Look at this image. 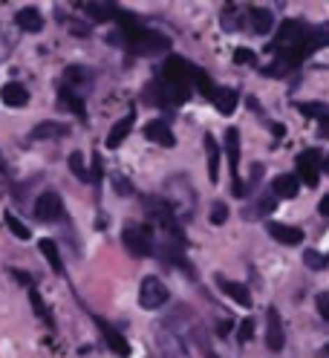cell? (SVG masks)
Returning a JSON list of instances; mask_svg holds the SVG:
<instances>
[{"mask_svg":"<svg viewBox=\"0 0 329 358\" xmlns=\"http://www.w3.org/2000/svg\"><path fill=\"white\" fill-rule=\"evenodd\" d=\"M226 153H228V165H231V191H234V196H240L243 199L246 196V185L240 182V133H237V127H228L226 130Z\"/></svg>","mask_w":329,"mask_h":358,"instance_id":"cell-1","label":"cell"},{"mask_svg":"<svg viewBox=\"0 0 329 358\" xmlns=\"http://www.w3.org/2000/svg\"><path fill=\"white\" fill-rule=\"evenodd\" d=\"M170 301V292L168 286L159 280V278H145L142 286H139V303L142 309H159Z\"/></svg>","mask_w":329,"mask_h":358,"instance_id":"cell-2","label":"cell"},{"mask_svg":"<svg viewBox=\"0 0 329 358\" xmlns=\"http://www.w3.org/2000/svg\"><path fill=\"white\" fill-rule=\"evenodd\" d=\"M35 217L38 222H55L64 217V203L55 191H43L38 199H35Z\"/></svg>","mask_w":329,"mask_h":358,"instance_id":"cell-3","label":"cell"},{"mask_svg":"<svg viewBox=\"0 0 329 358\" xmlns=\"http://www.w3.org/2000/svg\"><path fill=\"white\" fill-rule=\"evenodd\" d=\"M122 240H124V249L136 257H145L153 252V243H150V231L142 229V226H127L122 231Z\"/></svg>","mask_w":329,"mask_h":358,"instance_id":"cell-4","label":"cell"},{"mask_svg":"<svg viewBox=\"0 0 329 358\" xmlns=\"http://www.w3.org/2000/svg\"><path fill=\"white\" fill-rule=\"evenodd\" d=\"M321 162H323V156L318 153V150H306V153H300L298 156V171H300V176L298 179H303L309 188H315L318 185V179H321Z\"/></svg>","mask_w":329,"mask_h":358,"instance_id":"cell-5","label":"cell"},{"mask_svg":"<svg viewBox=\"0 0 329 358\" xmlns=\"http://www.w3.org/2000/svg\"><path fill=\"white\" fill-rule=\"evenodd\" d=\"M283 344H286V332H283V321H280V312L275 306L266 309V347L272 352H280Z\"/></svg>","mask_w":329,"mask_h":358,"instance_id":"cell-6","label":"cell"},{"mask_svg":"<svg viewBox=\"0 0 329 358\" xmlns=\"http://www.w3.org/2000/svg\"><path fill=\"white\" fill-rule=\"evenodd\" d=\"M191 76H193V66L177 55H170L165 61V84H188L191 87Z\"/></svg>","mask_w":329,"mask_h":358,"instance_id":"cell-7","label":"cell"},{"mask_svg":"<svg viewBox=\"0 0 329 358\" xmlns=\"http://www.w3.org/2000/svg\"><path fill=\"white\" fill-rule=\"evenodd\" d=\"M145 136H147L150 142L162 145V148H177V136H173V130H170L168 122H162V119L147 122V124H145Z\"/></svg>","mask_w":329,"mask_h":358,"instance_id":"cell-8","label":"cell"},{"mask_svg":"<svg viewBox=\"0 0 329 358\" xmlns=\"http://www.w3.org/2000/svg\"><path fill=\"white\" fill-rule=\"evenodd\" d=\"M217 286L219 289H223V292L234 301V303H240V306H251V292H249V289L243 286V283H237V280H228V278H219L217 275Z\"/></svg>","mask_w":329,"mask_h":358,"instance_id":"cell-9","label":"cell"},{"mask_svg":"<svg viewBox=\"0 0 329 358\" xmlns=\"http://www.w3.org/2000/svg\"><path fill=\"white\" fill-rule=\"evenodd\" d=\"M266 229L272 234V240L283 243V245H300L303 243V231L295 226H283V222H266Z\"/></svg>","mask_w":329,"mask_h":358,"instance_id":"cell-10","label":"cell"},{"mask_svg":"<svg viewBox=\"0 0 329 358\" xmlns=\"http://www.w3.org/2000/svg\"><path fill=\"white\" fill-rule=\"evenodd\" d=\"M0 99H3V104H9V107H27L29 90L20 81H9V84H3V90H0Z\"/></svg>","mask_w":329,"mask_h":358,"instance_id":"cell-11","label":"cell"},{"mask_svg":"<svg viewBox=\"0 0 329 358\" xmlns=\"http://www.w3.org/2000/svg\"><path fill=\"white\" fill-rule=\"evenodd\" d=\"M272 191H275L280 199H295L298 191H300V179H298L295 173H280V176H275Z\"/></svg>","mask_w":329,"mask_h":358,"instance_id":"cell-12","label":"cell"},{"mask_svg":"<svg viewBox=\"0 0 329 358\" xmlns=\"http://www.w3.org/2000/svg\"><path fill=\"white\" fill-rule=\"evenodd\" d=\"M15 24L24 29V32H41L43 29V15L35 6H24L15 15Z\"/></svg>","mask_w":329,"mask_h":358,"instance_id":"cell-13","label":"cell"},{"mask_svg":"<svg viewBox=\"0 0 329 358\" xmlns=\"http://www.w3.org/2000/svg\"><path fill=\"white\" fill-rule=\"evenodd\" d=\"M159 347H162L165 358H188L185 344L180 341V335H173V332H159Z\"/></svg>","mask_w":329,"mask_h":358,"instance_id":"cell-14","label":"cell"},{"mask_svg":"<svg viewBox=\"0 0 329 358\" xmlns=\"http://www.w3.org/2000/svg\"><path fill=\"white\" fill-rule=\"evenodd\" d=\"M133 130V113H127L124 119H119L116 124H113V130H110V136H107V148L110 150H116L124 139H127V133Z\"/></svg>","mask_w":329,"mask_h":358,"instance_id":"cell-15","label":"cell"},{"mask_svg":"<svg viewBox=\"0 0 329 358\" xmlns=\"http://www.w3.org/2000/svg\"><path fill=\"white\" fill-rule=\"evenodd\" d=\"M101 327V335H104V341L110 344V350H113L116 355H130V344H127V338H122V332L119 329H113L110 324H98Z\"/></svg>","mask_w":329,"mask_h":358,"instance_id":"cell-16","label":"cell"},{"mask_svg":"<svg viewBox=\"0 0 329 358\" xmlns=\"http://www.w3.org/2000/svg\"><path fill=\"white\" fill-rule=\"evenodd\" d=\"M211 99H214V107H217L223 116H231L234 110H237V93H234V90H228V87L214 90Z\"/></svg>","mask_w":329,"mask_h":358,"instance_id":"cell-17","label":"cell"},{"mask_svg":"<svg viewBox=\"0 0 329 358\" xmlns=\"http://www.w3.org/2000/svg\"><path fill=\"white\" fill-rule=\"evenodd\" d=\"M249 17H251V29L257 35H266L272 32V24H275V17L269 9H263V6H249Z\"/></svg>","mask_w":329,"mask_h":358,"instance_id":"cell-18","label":"cell"},{"mask_svg":"<svg viewBox=\"0 0 329 358\" xmlns=\"http://www.w3.org/2000/svg\"><path fill=\"white\" fill-rule=\"evenodd\" d=\"M321 47H329V20H326V24H321L318 29L306 32V38H303V55L309 50H321Z\"/></svg>","mask_w":329,"mask_h":358,"instance_id":"cell-19","label":"cell"},{"mask_svg":"<svg viewBox=\"0 0 329 358\" xmlns=\"http://www.w3.org/2000/svg\"><path fill=\"white\" fill-rule=\"evenodd\" d=\"M67 127L58 124V122H41L35 130H32V139L41 142V139H58V136H67Z\"/></svg>","mask_w":329,"mask_h":358,"instance_id":"cell-20","label":"cell"},{"mask_svg":"<svg viewBox=\"0 0 329 358\" xmlns=\"http://www.w3.org/2000/svg\"><path fill=\"white\" fill-rule=\"evenodd\" d=\"M205 148H208V179L217 185L219 182V145H217V139L211 136H205Z\"/></svg>","mask_w":329,"mask_h":358,"instance_id":"cell-21","label":"cell"},{"mask_svg":"<svg viewBox=\"0 0 329 358\" xmlns=\"http://www.w3.org/2000/svg\"><path fill=\"white\" fill-rule=\"evenodd\" d=\"M41 255L47 257V263L52 266V272H58V275H64V263H61V255H58V245H55V240H50V237H43L41 243Z\"/></svg>","mask_w":329,"mask_h":358,"instance_id":"cell-22","label":"cell"},{"mask_svg":"<svg viewBox=\"0 0 329 358\" xmlns=\"http://www.w3.org/2000/svg\"><path fill=\"white\" fill-rule=\"evenodd\" d=\"M64 81H67L70 87H87L90 84V73L84 70V66H67V70H64Z\"/></svg>","mask_w":329,"mask_h":358,"instance_id":"cell-23","label":"cell"},{"mask_svg":"<svg viewBox=\"0 0 329 358\" xmlns=\"http://www.w3.org/2000/svg\"><path fill=\"white\" fill-rule=\"evenodd\" d=\"M84 12L90 17H96V20H107V17L116 15V6H110V3H84Z\"/></svg>","mask_w":329,"mask_h":358,"instance_id":"cell-24","label":"cell"},{"mask_svg":"<svg viewBox=\"0 0 329 358\" xmlns=\"http://www.w3.org/2000/svg\"><path fill=\"white\" fill-rule=\"evenodd\" d=\"M61 101H64V104H67V107L73 110V113H75V116H81V119L87 116V113H84V101H81L78 96H73V93H70V90H67V87H61Z\"/></svg>","mask_w":329,"mask_h":358,"instance_id":"cell-25","label":"cell"},{"mask_svg":"<svg viewBox=\"0 0 329 358\" xmlns=\"http://www.w3.org/2000/svg\"><path fill=\"white\" fill-rule=\"evenodd\" d=\"M6 226H9V231H12L17 240H29V237H32V234H29V229H27L24 222H20L12 211H6Z\"/></svg>","mask_w":329,"mask_h":358,"instance_id":"cell-26","label":"cell"},{"mask_svg":"<svg viewBox=\"0 0 329 358\" xmlns=\"http://www.w3.org/2000/svg\"><path fill=\"white\" fill-rule=\"evenodd\" d=\"M191 81L203 90V96H214V87H211V81H208V73H205V70H193Z\"/></svg>","mask_w":329,"mask_h":358,"instance_id":"cell-27","label":"cell"},{"mask_svg":"<svg viewBox=\"0 0 329 358\" xmlns=\"http://www.w3.org/2000/svg\"><path fill=\"white\" fill-rule=\"evenodd\" d=\"M237 338H240V344H246V341L254 338V318L240 321V327H237Z\"/></svg>","mask_w":329,"mask_h":358,"instance_id":"cell-28","label":"cell"},{"mask_svg":"<svg viewBox=\"0 0 329 358\" xmlns=\"http://www.w3.org/2000/svg\"><path fill=\"white\" fill-rule=\"evenodd\" d=\"M303 116H315V119H329V107L326 104H300Z\"/></svg>","mask_w":329,"mask_h":358,"instance_id":"cell-29","label":"cell"},{"mask_svg":"<svg viewBox=\"0 0 329 358\" xmlns=\"http://www.w3.org/2000/svg\"><path fill=\"white\" fill-rule=\"evenodd\" d=\"M226 220H228V206L226 203H214L211 206V222L214 226H223Z\"/></svg>","mask_w":329,"mask_h":358,"instance_id":"cell-30","label":"cell"},{"mask_svg":"<svg viewBox=\"0 0 329 358\" xmlns=\"http://www.w3.org/2000/svg\"><path fill=\"white\" fill-rule=\"evenodd\" d=\"M70 171H73V176H78V179H90V173H87V168H84L81 153H73V156H70Z\"/></svg>","mask_w":329,"mask_h":358,"instance_id":"cell-31","label":"cell"},{"mask_svg":"<svg viewBox=\"0 0 329 358\" xmlns=\"http://www.w3.org/2000/svg\"><path fill=\"white\" fill-rule=\"evenodd\" d=\"M29 301H32V306H35V312H38V315H41L43 321H47V324H52V315H50V312H47V306H43V301H41V295L35 292V289H32V292H29Z\"/></svg>","mask_w":329,"mask_h":358,"instance_id":"cell-32","label":"cell"},{"mask_svg":"<svg viewBox=\"0 0 329 358\" xmlns=\"http://www.w3.org/2000/svg\"><path fill=\"white\" fill-rule=\"evenodd\" d=\"M303 263L309 266V268H315V272H318V268H323V266H326V263H323V257H321L318 252H312V249L303 255Z\"/></svg>","mask_w":329,"mask_h":358,"instance_id":"cell-33","label":"cell"},{"mask_svg":"<svg viewBox=\"0 0 329 358\" xmlns=\"http://www.w3.org/2000/svg\"><path fill=\"white\" fill-rule=\"evenodd\" d=\"M318 312H321V318L329 321V295H326V292L318 295Z\"/></svg>","mask_w":329,"mask_h":358,"instance_id":"cell-34","label":"cell"},{"mask_svg":"<svg viewBox=\"0 0 329 358\" xmlns=\"http://www.w3.org/2000/svg\"><path fill=\"white\" fill-rule=\"evenodd\" d=\"M234 61H237V64H251V61H254V52H251V50H237V52H234Z\"/></svg>","mask_w":329,"mask_h":358,"instance_id":"cell-35","label":"cell"},{"mask_svg":"<svg viewBox=\"0 0 329 358\" xmlns=\"http://www.w3.org/2000/svg\"><path fill=\"white\" fill-rule=\"evenodd\" d=\"M318 211H321V217H323V220H329V194H323V199H321Z\"/></svg>","mask_w":329,"mask_h":358,"instance_id":"cell-36","label":"cell"},{"mask_svg":"<svg viewBox=\"0 0 329 358\" xmlns=\"http://www.w3.org/2000/svg\"><path fill=\"white\" fill-rule=\"evenodd\" d=\"M93 179H101V156L93 159Z\"/></svg>","mask_w":329,"mask_h":358,"instance_id":"cell-37","label":"cell"},{"mask_svg":"<svg viewBox=\"0 0 329 358\" xmlns=\"http://www.w3.org/2000/svg\"><path fill=\"white\" fill-rule=\"evenodd\" d=\"M321 136L329 139V119H321Z\"/></svg>","mask_w":329,"mask_h":358,"instance_id":"cell-38","label":"cell"},{"mask_svg":"<svg viewBox=\"0 0 329 358\" xmlns=\"http://www.w3.org/2000/svg\"><path fill=\"white\" fill-rule=\"evenodd\" d=\"M272 133H275V136H280V133H283V127H280L277 122H272Z\"/></svg>","mask_w":329,"mask_h":358,"instance_id":"cell-39","label":"cell"},{"mask_svg":"<svg viewBox=\"0 0 329 358\" xmlns=\"http://www.w3.org/2000/svg\"><path fill=\"white\" fill-rule=\"evenodd\" d=\"M208 358H219V355H208Z\"/></svg>","mask_w":329,"mask_h":358,"instance_id":"cell-40","label":"cell"}]
</instances>
